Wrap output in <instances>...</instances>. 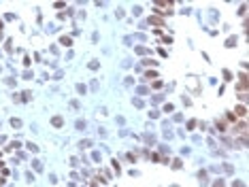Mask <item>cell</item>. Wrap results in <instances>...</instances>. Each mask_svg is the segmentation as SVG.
Masks as SVG:
<instances>
[{
  "label": "cell",
  "mask_w": 249,
  "mask_h": 187,
  "mask_svg": "<svg viewBox=\"0 0 249 187\" xmlns=\"http://www.w3.org/2000/svg\"><path fill=\"white\" fill-rule=\"evenodd\" d=\"M232 132H234V134H247V123L245 121L234 123V125H232Z\"/></svg>",
  "instance_id": "6da1fadb"
},
{
  "label": "cell",
  "mask_w": 249,
  "mask_h": 187,
  "mask_svg": "<svg viewBox=\"0 0 249 187\" xmlns=\"http://www.w3.org/2000/svg\"><path fill=\"white\" fill-rule=\"evenodd\" d=\"M51 125H53V128H62V125H64V117H60V115L51 117Z\"/></svg>",
  "instance_id": "7a4b0ae2"
},
{
  "label": "cell",
  "mask_w": 249,
  "mask_h": 187,
  "mask_svg": "<svg viewBox=\"0 0 249 187\" xmlns=\"http://www.w3.org/2000/svg\"><path fill=\"white\" fill-rule=\"evenodd\" d=\"M147 24H153V26H158V28H160V26H166V21H164V19H160V17H149V19H147Z\"/></svg>",
  "instance_id": "3957f363"
},
{
  "label": "cell",
  "mask_w": 249,
  "mask_h": 187,
  "mask_svg": "<svg viewBox=\"0 0 249 187\" xmlns=\"http://www.w3.org/2000/svg\"><path fill=\"white\" fill-rule=\"evenodd\" d=\"M155 77H158V72H155V70H147V72L143 75V81H153Z\"/></svg>",
  "instance_id": "277c9868"
},
{
  "label": "cell",
  "mask_w": 249,
  "mask_h": 187,
  "mask_svg": "<svg viewBox=\"0 0 249 187\" xmlns=\"http://www.w3.org/2000/svg\"><path fill=\"white\" fill-rule=\"evenodd\" d=\"M236 117H245V115H247V106H245V104H241V106H236Z\"/></svg>",
  "instance_id": "5b68a950"
},
{
  "label": "cell",
  "mask_w": 249,
  "mask_h": 187,
  "mask_svg": "<svg viewBox=\"0 0 249 187\" xmlns=\"http://www.w3.org/2000/svg\"><path fill=\"white\" fill-rule=\"evenodd\" d=\"M198 181H200V185H207V170H200L198 172Z\"/></svg>",
  "instance_id": "8992f818"
},
{
  "label": "cell",
  "mask_w": 249,
  "mask_h": 187,
  "mask_svg": "<svg viewBox=\"0 0 249 187\" xmlns=\"http://www.w3.org/2000/svg\"><path fill=\"white\" fill-rule=\"evenodd\" d=\"M11 128L19 130V128H21V119H17V117H11Z\"/></svg>",
  "instance_id": "52a82bcc"
},
{
  "label": "cell",
  "mask_w": 249,
  "mask_h": 187,
  "mask_svg": "<svg viewBox=\"0 0 249 187\" xmlns=\"http://www.w3.org/2000/svg\"><path fill=\"white\" fill-rule=\"evenodd\" d=\"M143 140L147 142V145H155V136H153V134H145Z\"/></svg>",
  "instance_id": "ba28073f"
},
{
  "label": "cell",
  "mask_w": 249,
  "mask_h": 187,
  "mask_svg": "<svg viewBox=\"0 0 249 187\" xmlns=\"http://www.w3.org/2000/svg\"><path fill=\"white\" fill-rule=\"evenodd\" d=\"M32 168H34L36 172H41V170H43V162H41V159H34V162H32Z\"/></svg>",
  "instance_id": "9c48e42d"
},
{
  "label": "cell",
  "mask_w": 249,
  "mask_h": 187,
  "mask_svg": "<svg viewBox=\"0 0 249 187\" xmlns=\"http://www.w3.org/2000/svg\"><path fill=\"white\" fill-rule=\"evenodd\" d=\"M90 147H92V140H88V138L79 142V149H90Z\"/></svg>",
  "instance_id": "30bf717a"
},
{
  "label": "cell",
  "mask_w": 249,
  "mask_h": 187,
  "mask_svg": "<svg viewBox=\"0 0 249 187\" xmlns=\"http://www.w3.org/2000/svg\"><path fill=\"white\" fill-rule=\"evenodd\" d=\"M75 128H77V130H85V128H88V123H85L83 119H77V123H75Z\"/></svg>",
  "instance_id": "8fae6325"
},
{
  "label": "cell",
  "mask_w": 249,
  "mask_h": 187,
  "mask_svg": "<svg viewBox=\"0 0 249 187\" xmlns=\"http://www.w3.org/2000/svg\"><path fill=\"white\" fill-rule=\"evenodd\" d=\"M60 43H62L64 47H70V45H73V41H70V36H62V38H60Z\"/></svg>",
  "instance_id": "7c38bea8"
},
{
  "label": "cell",
  "mask_w": 249,
  "mask_h": 187,
  "mask_svg": "<svg viewBox=\"0 0 249 187\" xmlns=\"http://www.w3.org/2000/svg\"><path fill=\"white\" fill-rule=\"evenodd\" d=\"M19 94H21V96H19L21 102H28V100H30V91H19Z\"/></svg>",
  "instance_id": "4fadbf2b"
},
{
  "label": "cell",
  "mask_w": 249,
  "mask_h": 187,
  "mask_svg": "<svg viewBox=\"0 0 249 187\" xmlns=\"http://www.w3.org/2000/svg\"><path fill=\"white\" fill-rule=\"evenodd\" d=\"M215 128H217L219 132H224V130H226V121H224V119H219V121L215 123Z\"/></svg>",
  "instance_id": "5bb4252c"
},
{
  "label": "cell",
  "mask_w": 249,
  "mask_h": 187,
  "mask_svg": "<svg viewBox=\"0 0 249 187\" xmlns=\"http://www.w3.org/2000/svg\"><path fill=\"white\" fill-rule=\"evenodd\" d=\"M111 166H113V170H115V174H119V172H121V168H119V162H117V159H113V164H111Z\"/></svg>",
  "instance_id": "9a60e30c"
},
{
  "label": "cell",
  "mask_w": 249,
  "mask_h": 187,
  "mask_svg": "<svg viewBox=\"0 0 249 187\" xmlns=\"http://www.w3.org/2000/svg\"><path fill=\"white\" fill-rule=\"evenodd\" d=\"M172 168H175V170L183 168V162H181V159H172Z\"/></svg>",
  "instance_id": "2e32d148"
},
{
  "label": "cell",
  "mask_w": 249,
  "mask_h": 187,
  "mask_svg": "<svg viewBox=\"0 0 249 187\" xmlns=\"http://www.w3.org/2000/svg\"><path fill=\"white\" fill-rule=\"evenodd\" d=\"M236 45V36H230L228 41H226V47H234Z\"/></svg>",
  "instance_id": "e0dca14e"
},
{
  "label": "cell",
  "mask_w": 249,
  "mask_h": 187,
  "mask_svg": "<svg viewBox=\"0 0 249 187\" xmlns=\"http://www.w3.org/2000/svg\"><path fill=\"white\" fill-rule=\"evenodd\" d=\"M92 159H94V162H100L102 157H100V153H98V151H92Z\"/></svg>",
  "instance_id": "ac0fdd59"
},
{
  "label": "cell",
  "mask_w": 249,
  "mask_h": 187,
  "mask_svg": "<svg viewBox=\"0 0 249 187\" xmlns=\"http://www.w3.org/2000/svg\"><path fill=\"white\" fill-rule=\"evenodd\" d=\"M26 181H28V183H34V174H32L30 170H28V172H26Z\"/></svg>",
  "instance_id": "d6986e66"
},
{
  "label": "cell",
  "mask_w": 249,
  "mask_h": 187,
  "mask_svg": "<svg viewBox=\"0 0 249 187\" xmlns=\"http://www.w3.org/2000/svg\"><path fill=\"white\" fill-rule=\"evenodd\" d=\"M149 89H147V87H145V85H140L138 87V89H136V94H140V96H145V94H147Z\"/></svg>",
  "instance_id": "ffe728a7"
},
{
  "label": "cell",
  "mask_w": 249,
  "mask_h": 187,
  "mask_svg": "<svg viewBox=\"0 0 249 187\" xmlns=\"http://www.w3.org/2000/svg\"><path fill=\"white\" fill-rule=\"evenodd\" d=\"M143 64H145V66H155L158 62H155V60H149V58H147V60H143Z\"/></svg>",
  "instance_id": "44dd1931"
},
{
  "label": "cell",
  "mask_w": 249,
  "mask_h": 187,
  "mask_svg": "<svg viewBox=\"0 0 249 187\" xmlns=\"http://www.w3.org/2000/svg\"><path fill=\"white\" fill-rule=\"evenodd\" d=\"M226 119H228V121H236V115L234 113H226Z\"/></svg>",
  "instance_id": "7402d4cb"
},
{
  "label": "cell",
  "mask_w": 249,
  "mask_h": 187,
  "mask_svg": "<svg viewBox=\"0 0 249 187\" xmlns=\"http://www.w3.org/2000/svg\"><path fill=\"white\" fill-rule=\"evenodd\" d=\"M136 53L138 56H145V53H147V47H136Z\"/></svg>",
  "instance_id": "603a6c76"
},
{
  "label": "cell",
  "mask_w": 249,
  "mask_h": 187,
  "mask_svg": "<svg viewBox=\"0 0 249 187\" xmlns=\"http://www.w3.org/2000/svg\"><path fill=\"white\" fill-rule=\"evenodd\" d=\"M224 79L226 81H232V72H230V70H224Z\"/></svg>",
  "instance_id": "cb8c5ba5"
},
{
  "label": "cell",
  "mask_w": 249,
  "mask_h": 187,
  "mask_svg": "<svg viewBox=\"0 0 249 187\" xmlns=\"http://www.w3.org/2000/svg\"><path fill=\"white\" fill-rule=\"evenodd\" d=\"M132 104H134V106H143V100H140V98H134Z\"/></svg>",
  "instance_id": "d4e9b609"
},
{
  "label": "cell",
  "mask_w": 249,
  "mask_h": 187,
  "mask_svg": "<svg viewBox=\"0 0 249 187\" xmlns=\"http://www.w3.org/2000/svg\"><path fill=\"white\" fill-rule=\"evenodd\" d=\"M224 170H226V172H228V174H232V172H234V168H232L230 164H226V166H224Z\"/></svg>",
  "instance_id": "484cf974"
},
{
  "label": "cell",
  "mask_w": 249,
  "mask_h": 187,
  "mask_svg": "<svg viewBox=\"0 0 249 187\" xmlns=\"http://www.w3.org/2000/svg\"><path fill=\"white\" fill-rule=\"evenodd\" d=\"M88 66H90V68H92V70H96V68H98V66H100V64H98V62H96V60H94V62H90Z\"/></svg>",
  "instance_id": "4316f807"
},
{
  "label": "cell",
  "mask_w": 249,
  "mask_h": 187,
  "mask_svg": "<svg viewBox=\"0 0 249 187\" xmlns=\"http://www.w3.org/2000/svg\"><path fill=\"white\" fill-rule=\"evenodd\" d=\"M70 106H73V108H79L81 102H79V100H70Z\"/></svg>",
  "instance_id": "83f0119b"
},
{
  "label": "cell",
  "mask_w": 249,
  "mask_h": 187,
  "mask_svg": "<svg viewBox=\"0 0 249 187\" xmlns=\"http://www.w3.org/2000/svg\"><path fill=\"white\" fill-rule=\"evenodd\" d=\"M196 125H198V123H196V121H194V119H192V121H187V130H194V128H196Z\"/></svg>",
  "instance_id": "f1b7e54d"
},
{
  "label": "cell",
  "mask_w": 249,
  "mask_h": 187,
  "mask_svg": "<svg viewBox=\"0 0 249 187\" xmlns=\"http://www.w3.org/2000/svg\"><path fill=\"white\" fill-rule=\"evenodd\" d=\"M232 187H247V185L243 183V181H234V183H232Z\"/></svg>",
  "instance_id": "f546056e"
},
{
  "label": "cell",
  "mask_w": 249,
  "mask_h": 187,
  "mask_svg": "<svg viewBox=\"0 0 249 187\" xmlns=\"http://www.w3.org/2000/svg\"><path fill=\"white\" fill-rule=\"evenodd\" d=\"M90 87H92V91H96V89H98V81H92Z\"/></svg>",
  "instance_id": "4dcf8cb0"
},
{
  "label": "cell",
  "mask_w": 249,
  "mask_h": 187,
  "mask_svg": "<svg viewBox=\"0 0 249 187\" xmlns=\"http://www.w3.org/2000/svg\"><path fill=\"white\" fill-rule=\"evenodd\" d=\"M28 149H30V151H34V153H36V151H39V147H36V145H34V142H30V145H28Z\"/></svg>",
  "instance_id": "1f68e13d"
},
{
  "label": "cell",
  "mask_w": 249,
  "mask_h": 187,
  "mask_svg": "<svg viewBox=\"0 0 249 187\" xmlns=\"http://www.w3.org/2000/svg\"><path fill=\"white\" fill-rule=\"evenodd\" d=\"M164 113H172V104H164Z\"/></svg>",
  "instance_id": "d6a6232c"
},
{
  "label": "cell",
  "mask_w": 249,
  "mask_h": 187,
  "mask_svg": "<svg viewBox=\"0 0 249 187\" xmlns=\"http://www.w3.org/2000/svg\"><path fill=\"white\" fill-rule=\"evenodd\" d=\"M149 117H153V119L160 117V111H149Z\"/></svg>",
  "instance_id": "836d02e7"
},
{
  "label": "cell",
  "mask_w": 249,
  "mask_h": 187,
  "mask_svg": "<svg viewBox=\"0 0 249 187\" xmlns=\"http://www.w3.org/2000/svg\"><path fill=\"white\" fill-rule=\"evenodd\" d=\"M213 187H224V181H221V179H217V181L213 183Z\"/></svg>",
  "instance_id": "e575fe53"
},
{
  "label": "cell",
  "mask_w": 249,
  "mask_h": 187,
  "mask_svg": "<svg viewBox=\"0 0 249 187\" xmlns=\"http://www.w3.org/2000/svg\"><path fill=\"white\" fill-rule=\"evenodd\" d=\"M77 91H79V94H85V85L79 83V85H77Z\"/></svg>",
  "instance_id": "d590c367"
},
{
  "label": "cell",
  "mask_w": 249,
  "mask_h": 187,
  "mask_svg": "<svg viewBox=\"0 0 249 187\" xmlns=\"http://www.w3.org/2000/svg\"><path fill=\"white\" fill-rule=\"evenodd\" d=\"M128 159H130V162H136V155H134V153H128V155H126Z\"/></svg>",
  "instance_id": "8d00e7d4"
},
{
  "label": "cell",
  "mask_w": 249,
  "mask_h": 187,
  "mask_svg": "<svg viewBox=\"0 0 249 187\" xmlns=\"http://www.w3.org/2000/svg\"><path fill=\"white\" fill-rule=\"evenodd\" d=\"M24 79H32V70H26V72H24Z\"/></svg>",
  "instance_id": "74e56055"
},
{
  "label": "cell",
  "mask_w": 249,
  "mask_h": 187,
  "mask_svg": "<svg viewBox=\"0 0 249 187\" xmlns=\"http://www.w3.org/2000/svg\"><path fill=\"white\" fill-rule=\"evenodd\" d=\"M4 140H7V136H0V145H2V142H4Z\"/></svg>",
  "instance_id": "f35d334b"
},
{
  "label": "cell",
  "mask_w": 249,
  "mask_h": 187,
  "mask_svg": "<svg viewBox=\"0 0 249 187\" xmlns=\"http://www.w3.org/2000/svg\"><path fill=\"white\" fill-rule=\"evenodd\" d=\"M2 183H4V179H0V185H2Z\"/></svg>",
  "instance_id": "ab89813d"
},
{
  "label": "cell",
  "mask_w": 249,
  "mask_h": 187,
  "mask_svg": "<svg viewBox=\"0 0 249 187\" xmlns=\"http://www.w3.org/2000/svg\"><path fill=\"white\" fill-rule=\"evenodd\" d=\"M0 30H2V21H0Z\"/></svg>",
  "instance_id": "60d3db41"
}]
</instances>
